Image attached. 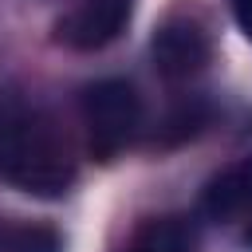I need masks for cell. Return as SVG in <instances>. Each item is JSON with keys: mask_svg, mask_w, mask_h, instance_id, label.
Segmentation results:
<instances>
[{"mask_svg": "<svg viewBox=\"0 0 252 252\" xmlns=\"http://www.w3.org/2000/svg\"><path fill=\"white\" fill-rule=\"evenodd\" d=\"M240 220H248V248H252V201H248V209H244V217Z\"/></svg>", "mask_w": 252, "mask_h": 252, "instance_id": "9c48e42d", "label": "cell"}, {"mask_svg": "<svg viewBox=\"0 0 252 252\" xmlns=\"http://www.w3.org/2000/svg\"><path fill=\"white\" fill-rule=\"evenodd\" d=\"M130 12H134V0H75L63 12L55 35L75 51H98L122 35Z\"/></svg>", "mask_w": 252, "mask_h": 252, "instance_id": "3957f363", "label": "cell"}, {"mask_svg": "<svg viewBox=\"0 0 252 252\" xmlns=\"http://www.w3.org/2000/svg\"><path fill=\"white\" fill-rule=\"evenodd\" d=\"M252 201V161H240L232 169H224L209 193H205V213L213 220H240L244 209Z\"/></svg>", "mask_w": 252, "mask_h": 252, "instance_id": "5b68a950", "label": "cell"}, {"mask_svg": "<svg viewBox=\"0 0 252 252\" xmlns=\"http://www.w3.org/2000/svg\"><path fill=\"white\" fill-rule=\"evenodd\" d=\"M8 252H59V236L51 232V228H24L16 240H12V248Z\"/></svg>", "mask_w": 252, "mask_h": 252, "instance_id": "52a82bcc", "label": "cell"}, {"mask_svg": "<svg viewBox=\"0 0 252 252\" xmlns=\"http://www.w3.org/2000/svg\"><path fill=\"white\" fill-rule=\"evenodd\" d=\"M0 177L35 197H59L71 189V146L43 110L0 106Z\"/></svg>", "mask_w": 252, "mask_h": 252, "instance_id": "6da1fadb", "label": "cell"}, {"mask_svg": "<svg viewBox=\"0 0 252 252\" xmlns=\"http://www.w3.org/2000/svg\"><path fill=\"white\" fill-rule=\"evenodd\" d=\"M232 12H236V24H240V32L252 39V0H232Z\"/></svg>", "mask_w": 252, "mask_h": 252, "instance_id": "ba28073f", "label": "cell"}, {"mask_svg": "<svg viewBox=\"0 0 252 252\" xmlns=\"http://www.w3.org/2000/svg\"><path fill=\"white\" fill-rule=\"evenodd\" d=\"M83 122H87L91 154L110 161L118 150H126V142L134 138V130L142 122L138 91L126 79H102V83L87 87V94H83Z\"/></svg>", "mask_w": 252, "mask_h": 252, "instance_id": "7a4b0ae2", "label": "cell"}, {"mask_svg": "<svg viewBox=\"0 0 252 252\" xmlns=\"http://www.w3.org/2000/svg\"><path fill=\"white\" fill-rule=\"evenodd\" d=\"M154 67L161 79L181 83L189 75H197L209 63V35L193 16H169L158 32H154Z\"/></svg>", "mask_w": 252, "mask_h": 252, "instance_id": "277c9868", "label": "cell"}, {"mask_svg": "<svg viewBox=\"0 0 252 252\" xmlns=\"http://www.w3.org/2000/svg\"><path fill=\"white\" fill-rule=\"evenodd\" d=\"M130 252H189V228L181 220H150L134 236Z\"/></svg>", "mask_w": 252, "mask_h": 252, "instance_id": "8992f818", "label": "cell"}]
</instances>
